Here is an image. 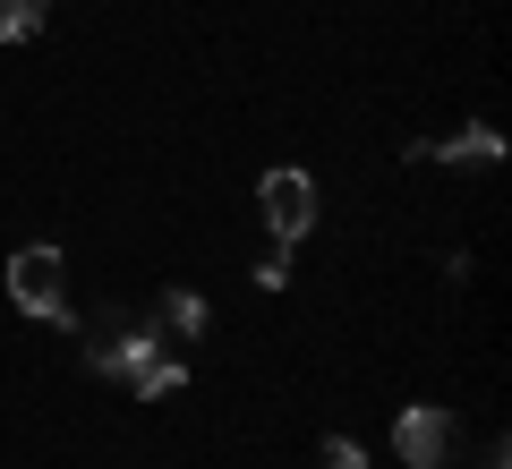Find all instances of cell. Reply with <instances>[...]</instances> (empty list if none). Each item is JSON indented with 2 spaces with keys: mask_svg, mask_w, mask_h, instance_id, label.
Wrapping results in <instances>:
<instances>
[{
  "mask_svg": "<svg viewBox=\"0 0 512 469\" xmlns=\"http://www.w3.org/2000/svg\"><path fill=\"white\" fill-rule=\"evenodd\" d=\"M256 214H265V231H274V248L308 239L316 231V180L308 171H265V180H256Z\"/></svg>",
  "mask_w": 512,
  "mask_h": 469,
  "instance_id": "1",
  "label": "cell"
},
{
  "mask_svg": "<svg viewBox=\"0 0 512 469\" xmlns=\"http://www.w3.org/2000/svg\"><path fill=\"white\" fill-rule=\"evenodd\" d=\"M9 299L26 307V316H69V265H60V248H18L9 256Z\"/></svg>",
  "mask_w": 512,
  "mask_h": 469,
  "instance_id": "2",
  "label": "cell"
},
{
  "mask_svg": "<svg viewBox=\"0 0 512 469\" xmlns=\"http://www.w3.org/2000/svg\"><path fill=\"white\" fill-rule=\"evenodd\" d=\"M444 444H453V410H436V401H410L393 418V452L410 469H444Z\"/></svg>",
  "mask_w": 512,
  "mask_h": 469,
  "instance_id": "3",
  "label": "cell"
},
{
  "mask_svg": "<svg viewBox=\"0 0 512 469\" xmlns=\"http://www.w3.org/2000/svg\"><path fill=\"white\" fill-rule=\"evenodd\" d=\"M427 163H453V171H495V163H504V128L470 120L461 137H436V145H427Z\"/></svg>",
  "mask_w": 512,
  "mask_h": 469,
  "instance_id": "4",
  "label": "cell"
},
{
  "mask_svg": "<svg viewBox=\"0 0 512 469\" xmlns=\"http://www.w3.org/2000/svg\"><path fill=\"white\" fill-rule=\"evenodd\" d=\"M180 384H188V367H180V359H163V350H154L146 367H128V393H137V401H171Z\"/></svg>",
  "mask_w": 512,
  "mask_h": 469,
  "instance_id": "5",
  "label": "cell"
},
{
  "mask_svg": "<svg viewBox=\"0 0 512 469\" xmlns=\"http://www.w3.org/2000/svg\"><path fill=\"white\" fill-rule=\"evenodd\" d=\"M154 333H163V342L205 333V299H197V290H163V316H154Z\"/></svg>",
  "mask_w": 512,
  "mask_h": 469,
  "instance_id": "6",
  "label": "cell"
},
{
  "mask_svg": "<svg viewBox=\"0 0 512 469\" xmlns=\"http://www.w3.org/2000/svg\"><path fill=\"white\" fill-rule=\"evenodd\" d=\"M43 18H52V0H0V43H26Z\"/></svg>",
  "mask_w": 512,
  "mask_h": 469,
  "instance_id": "7",
  "label": "cell"
},
{
  "mask_svg": "<svg viewBox=\"0 0 512 469\" xmlns=\"http://www.w3.org/2000/svg\"><path fill=\"white\" fill-rule=\"evenodd\" d=\"M316 469H367V452L350 444V435H333V444H325V461H316Z\"/></svg>",
  "mask_w": 512,
  "mask_h": 469,
  "instance_id": "8",
  "label": "cell"
},
{
  "mask_svg": "<svg viewBox=\"0 0 512 469\" xmlns=\"http://www.w3.org/2000/svg\"><path fill=\"white\" fill-rule=\"evenodd\" d=\"M282 282H291V256H282V248L256 256V290H282Z\"/></svg>",
  "mask_w": 512,
  "mask_h": 469,
  "instance_id": "9",
  "label": "cell"
},
{
  "mask_svg": "<svg viewBox=\"0 0 512 469\" xmlns=\"http://www.w3.org/2000/svg\"><path fill=\"white\" fill-rule=\"evenodd\" d=\"M487 469H512V452H504V435H495V444H487Z\"/></svg>",
  "mask_w": 512,
  "mask_h": 469,
  "instance_id": "10",
  "label": "cell"
}]
</instances>
